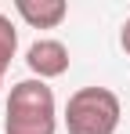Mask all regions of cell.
I'll return each instance as SVG.
<instances>
[{
	"label": "cell",
	"mask_w": 130,
	"mask_h": 134,
	"mask_svg": "<svg viewBox=\"0 0 130 134\" xmlns=\"http://www.w3.org/2000/svg\"><path fill=\"white\" fill-rule=\"evenodd\" d=\"M54 131H58L54 91L36 76L18 80L4 109V134H54Z\"/></svg>",
	"instance_id": "1"
},
{
	"label": "cell",
	"mask_w": 130,
	"mask_h": 134,
	"mask_svg": "<svg viewBox=\"0 0 130 134\" xmlns=\"http://www.w3.org/2000/svg\"><path fill=\"white\" fill-rule=\"evenodd\" d=\"M123 105L108 87H80L69 94L65 105V131L69 134H116Z\"/></svg>",
	"instance_id": "2"
},
{
	"label": "cell",
	"mask_w": 130,
	"mask_h": 134,
	"mask_svg": "<svg viewBox=\"0 0 130 134\" xmlns=\"http://www.w3.org/2000/svg\"><path fill=\"white\" fill-rule=\"evenodd\" d=\"M25 65L36 80H54L69 72V47L62 40H36V44L25 51Z\"/></svg>",
	"instance_id": "3"
},
{
	"label": "cell",
	"mask_w": 130,
	"mask_h": 134,
	"mask_svg": "<svg viewBox=\"0 0 130 134\" xmlns=\"http://www.w3.org/2000/svg\"><path fill=\"white\" fill-rule=\"evenodd\" d=\"M15 11H18L33 29H54V25L65 22L69 4H65V0H18Z\"/></svg>",
	"instance_id": "4"
},
{
	"label": "cell",
	"mask_w": 130,
	"mask_h": 134,
	"mask_svg": "<svg viewBox=\"0 0 130 134\" xmlns=\"http://www.w3.org/2000/svg\"><path fill=\"white\" fill-rule=\"evenodd\" d=\"M15 51H18V29L11 25L7 15H0V80H4V72H7V65H11Z\"/></svg>",
	"instance_id": "5"
},
{
	"label": "cell",
	"mask_w": 130,
	"mask_h": 134,
	"mask_svg": "<svg viewBox=\"0 0 130 134\" xmlns=\"http://www.w3.org/2000/svg\"><path fill=\"white\" fill-rule=\"evenodd\" d=\"M119 47H123V51L130 54V18L123 22V29H119Z\"/></svg>",
	"instance_id": "6"
}]
</instances>
